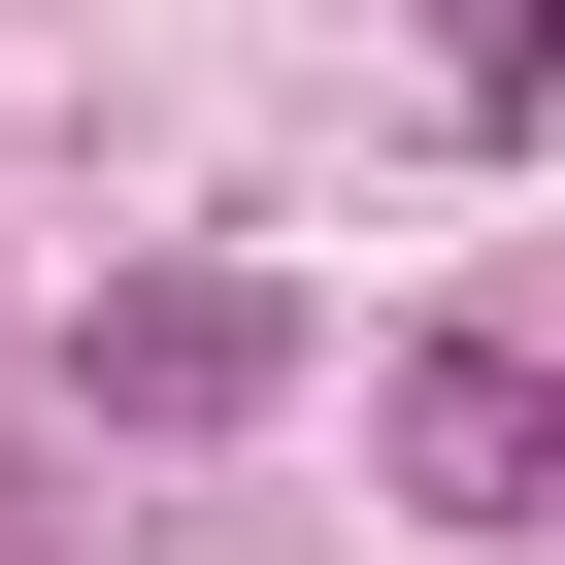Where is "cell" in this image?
<instances>
[{"mask_svg": "<svg viewBox=\"0 0 565 565\" xmlns=\"http://www.w3.org/2000/svg\"><path fill=\"white\" fill-rule=\"evenodd\" d=\"M366 466H399V532L499 565V532H565V366H532V333H399V366H366Z\"/></svg>", "mask_w": 565, "mask_h": 565, "instance_id": "1", "label": "cell"}, {"mask_svg": "<svg viewBox=\"0 0 565 565\" xmlns=\"http://www.w3.org/2000/svg\"><path fill=\"white\" fill-rule=\"evenodd\" d=\"M67 399L100 433H266L300 399V300H266V266H100L67 300Z\"/></svg>", "mask_w": 565, "mask_h": 565, "instance_id": "2", "label": "cell"}, {"mask_svg": "<svg viewBox=\"0 0 565 565\" xmlns=\"http://www.w3.org/2000/svg\"><path fill=\"white\" fill-rule=\"evenodd\" d=\"M433 67L466 100H565V0H433Z\"/></svg>", "mask_w": 565, "mask_h": 565, "instance_id": "3", "label": "cell"}]
</instances>
